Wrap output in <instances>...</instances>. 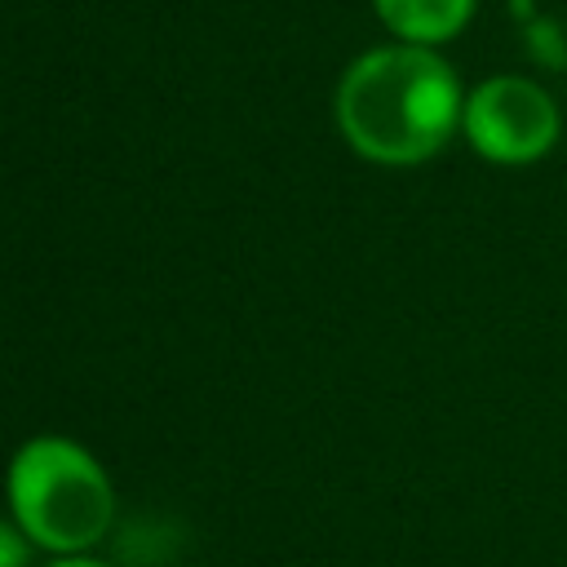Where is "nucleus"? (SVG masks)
<instances>
[{
	"mask_svg": "<svg viewBox=\"0 0 567 567\" xmlns=\"http://www.w3.org/2000/svg\"><path fill=\"white\" fill-rule=\"evenodd\" d=\"M31 554V536L13 523H0V567H27Z\"/></svg>",
	"mask_w": 567,
	"mask_h": 567,
	"instance_id": "5",
	"label": "nucleus"
},
{
	"mask_svg": "<svg viewBox=\"0 0 567 567\" xmlns=\"http://www.w3.org/2000/svg\"><path fill=\"white\" fill-rule=\"evenodd\" d=\"M381 22L403 35L408 44H439V40H452L470 13H474V0H372Z\"/></svg>",
	"mask_w": 567,
	"mask_h": 567,
	"instance_id": "4",
	"label": "nucleus"
},
{
	"mask_svg": "<svg viewBox=\"0 0 567 567\" xmlns=\"http://www.w3.org/2000/svg\"><path fill=\"white\" fill-rule=\"evenodd\" d=\"M13 523L53 554H80L97 545L115 514L106 470L71 439L40 434L9 461Z\"/></svg>",
	"mask_w": 567,
	"mask_h": 567,
	"instance_id": "2",
	"label": "nucleus"
},
{
	"mask_svg": "<svg viewBox=\"0 0 567 567\" xmlns=\"http://www.w3.org/2000/svg\"><path fill=\"white\" fill-rule=\"evenodd\" d=\"M461 128L483 159L532 164L558 142V106L523 75H492L470 93Z\"/></svg>",
	"mask_w": 567,
	"mask_h": 567,
	"instance_id": "3",
	"label": "nucleus"
},
{
	"mask_svg": "<svg viewBox=\"0 0 567 567\" xmlns=\"http://www.w3.org/2000/svg\"><path fill=\"white\" fill-rule=\"evenodd\" d=\"M53 567H106V563H97V558H80V554H66V558H58Z\"/></svg>",
	"mask_w": 567,
	"mask_h": 567,
	"instance_id": "6",
	"label": "nucleus"
},
{
	"mask_svg": "<svg viewBox=\"0 0 567 567\" xmlns=\"http://www.w3.org/2000/svg\"><path fill=\"white\" fill-rule=\"evenodd\" d=\"M456 71L430 44H385L350 62L337 89V124L372 164H421L461 124Z\"/></svg>",
	"mask_w": 567,
	"mask_h": 567,
	"instance_id": "1",
	"label": "nucleus"
}]
</instances>
